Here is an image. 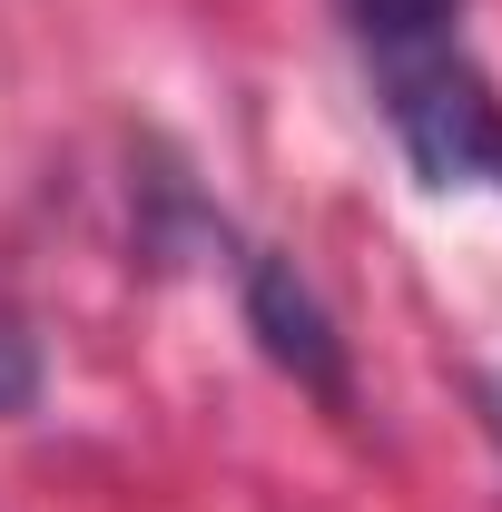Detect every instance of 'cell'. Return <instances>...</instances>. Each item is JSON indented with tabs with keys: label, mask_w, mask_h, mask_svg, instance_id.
<instances>
[{
	"label": "cell",
	"mask_w": 502,
	"mask_h": 512,
	"mask_svg": "<svg viewBox=\"0 0 502 512\" xmlns=\"http://www.w3.org/2000/svg\"><path fill=\"white\" fill-rule=\"evenodd\" d=\"M384 119H394V148L414 158V178L434 197H463V188L502 197V99L453 30L384 50Z\"/></svg>",
	"instance_id": "6da1fadb"
},
{
	"label": "cell",
	"mask_w": 502,
	"mask_h": 512,
	"mask_svg": "<svg viewBox=\"0 0 502 512\" xmlns=\"http://www.w3.org/2000/svg\"><path fill=\"white\" fill-rule=\"evenodd\" d=\"M237 286H247V325H256V345H266V365H286L315 404L345 414V404H355V375H345V335H335V316L315 306V286L286 266V256H266V247L237 256Z\"/></svg>",
	"instance_id": "7a4b0ae2"
},
{
	"label": "cell",
	"mask_w": 502,
	"mask_h": 512,
	"mask_svg": "<svg viewBox=\"0 0 502 512\" xmlns=\"http://www.w3.org/2000/svg\"><path fill=\"white\" fill-rule=\"evenodd\" d=\"M453 10H463V0H345V20H355V40H365V50H414V40H443V30H453Z\"/></svg>",
	"instance_id": "3957f363"
},
{
	"label": "cell",
	"mask_w": 502,
	"mask_h": 512,
	"mask_svg": "<svg viewBox=\"0 0 502 512\" xmlns=\"http://www.w3.org/2000/svg\"><path fill=\"white\" fill-rule=\"evenodd\" d=\"M40 404V345L0 316V414H30Z\"/></svg>",
	"instance_id": "277c9868"
},
{
	"label": "cell",
	"mask_w": 502,
	"mask_h": 512,
	"mask_svg": "<svg viewBox=\"0 0 502 512\" xmlns=\"http://www.w3.org/2000/svg\"><path fill=\"white\" fill-rule=\"evenodd\" d=\"M493 404H502V384H493Z\"/></svg>",
	"instance_id": "5b68a950"
}]
</instances>
